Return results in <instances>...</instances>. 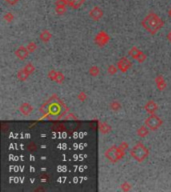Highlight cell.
Instances as JSON below:
<instances>
[{
    "instance_id": "1",
    "label": "cell",
    "mask_w": 171,
    "mask_h": 192,
    "mask_svg": "<svg viewBox=\"0 0 171 192\" xmlns=\"http://www.w3.org/2000/svg\"><path fill=\"white\" fill-rule=\"evenodd\" d=\"M141 25L143 26V28L145 30H147L150 34H155L163 27L164 21L158 16L156 13L151 12L142 20Z\"/></svg>"
},
{
    "instance_id": "2",
    "label": "cell",
    "mask_w": 171,
    "mask_h": 192,
    "mask_svg": "<svg viewBox=\"0 0 171 192\" xmlns=\"http://www.w3.org/2000/svg\"><path fill=\"white\" fill-rule=\"evenodd\" d=\"M130 155L132 156L133 159L138 161V162H142V161H144L148 157L149 150L146 146H144L143 143L138 142L133 146L131 150H130Z\"/></svg>"
},
{
    "instance_id": "3",
    "label": "cell",
    "mask_w": 171,
    "mask_h": 192,
    "mask_svg": "<svg viewBox=\"0 0 171 192\" xmlns=\"http://www.w3.org/2000/svg\"><path fill=\"white\" fill-rule=\"evenodd\" d=\"M104 155L109 161L115 163V162H117V161L121 160L124 157L125 151L122 150L119 146L114 145V146H111V147H109L106 151H105Z\"/></svg>"
},
{
    "instance_id": "4",
    "label": "cell",
    "mask_w": 171,
    "mask_h": 192,
    "mask_svg": "<svg viewBox=\"0 0 171 192\" xmlns=\"http://www.w3.org/2000/svg\"><path fill=\"white\" fill-rule=\"evenodd\" d=\"M162 123H163V121L155 114H150L149 117L145 120V125L152 131L157 130L160 126L162 125Z\"/></svg>"
},
{
    "instance_id": "5",
    "label": "cell",
    "mask_w": 171,
    "mask_h": 192,
    "mask_svg": "<svg viewBox=\"0 0 171 192\" xmlns=\"http://www.w3.org/2000/svg\"><path fill=\"white\" fill-rule=\"evenodd\" d=\"M117 67L121 72L125 73L128 71V69L131 67V61L127 57H122L118 60L117 62Z\"/></svg>"
},
{
    "instance_id": "6",
    "label": "cell",
    "mask_w": 171,
    "mask_h": 192,
    "mask_svg": "<svg viewBox=\"0 0 171 192\" xmlns=\"http://www.w3.org/2000/svg\"><path fill=\"white\" fill-rule=\"evenodd\" d=\"M103 14H104L103 10L101 8H100L99 6H95V7H93L91 10H90L89 16L92 20H94V21H99V20L102 18Z\"/></svg>"
},
{
    "instance_id": "7",
    "label": "cell",
    "mask_w": 171,
    "mask_h": 192,
    "mask_svg": "<svg viewBox=\"0 0 171 192\" xmlns=\"http://www.w3.org/2000/svg\"><path fill=\"white\" fill-rule=\"evenodd\" d=\"M110 37L107 35L106 32L104 31H101L97 34V36L95 37V43L99 46H104V45H106L109 41Z\"/></svg>"
},
{
    "instance_id": "8",
    "label": "cell",
    "mask_w": 171,
    "mask_h": 192,
    "mask_svg": "<svg viewBox=\"0 0 171 192\" xmlns=\"http://www.w3.org/2000/svg\"><path fill=\"white\" fill-rule=\"evenodd\" d=\"M29 51L26 46H19L16 50H15V55H16V57L20 60H24L28 57L29 55Z\"/></svg>"
},
{
    "instance_id": "9",
    "label": "cell",
    "mask_w": 171,
    "mask_h": 192,
    "mask_svg": "<svg viewBox=\"0 0 171 192\" xmlns=\"http://www.w3.org/2000/svg\"><path fill=\"white\" fill-rule=\"evenodd\" d=\"M33 110H34L33 106L28 102H24L19 106V111L21 112V114H23L25 116L30 115L33 112Z\"/></svg>"
},
{
    "instance_id": "10",
    "label": "cell",
    "mask_w": 171,
    "mask_h": 192,
    "mask_svg": "<svg viewBox=\"0 0 171 192\" xmlns=\"http://www.w3.org/2000/svg\"><path fill=\"white\" fill-rule=\"evenodd\" d=\"M144 109L146 110L149 114H154L155 112H156V110L158 109V105L155 101L149 100L148 102L144 105Z\"/></svg>"
},
{
    "instance_id": "11",
    "label": "cell",
    "mask_w": 171,
    "mask_h": 192,
    "mask_svg": "<svg viewBox=\"0 0 171 192\" xmlns=\"http://www.w3.org/2000/svg\"><path fill=\"white\" fill-rule=\"evenodd\" d=\"M55 12L59 15H62L66 12V4H65L61 0H57L56 4H55Z\"/></svg>"
},
{
    "instance_id": "12",
    "label": "cell",
    "mask_w": 171,
    "mask_h": 192,
    "mask_svg": "<svg viewBox=\"0 0 171 192\" xmlns=\"http://www.w3.org/2000/svg\"><path fill=\"white\" fill-rule=\"evenodd\" d=\"M155 83H156L157 89L160 90V91H163L166 88V82H165V79L163 78L162 75H157L156 78H155Z\"/></svg>"
},
{
    "instance_id": "13",
    "label": "cell",
    "mask_w": 171,
    "mask_h": 192,
    "mask_svg": "<svg viewBox=\"0 0 171 192\" xmlns=\"http://www.w3.org/2000/svg\"><path fill=\"white\" fill-rule=\"evenodd\" d=\"M39 38H40V40H41L42 42L46 43V42H48V41H50V40H51V38H52V33L50 32V31H48V30H43V31L40 32Z\"/></svg>"
},
{
    "instance_id": "14",
    "label": "cell",
    "mask_w": 171,
    "mask_h": 192,
    "mask_svg": "<svg viewBox=\"0 0 171 192\" xmlns=\"http://www.w3.org/2000/svg\"><path fill=\"white\" fill-rule=\"evenodd\" d=\"M149 130L150 129L147 127L146 125H142L137 129L136 133H137L138 136H140V137H146V136L149 134Z\"/></svg>"
},
{
    "instance_id": "15",
    "label": "cell",
    "mask_w": 171,
    "mask_h": 192,
    "mask_svg": "<svg viewBox=\"0 0 171 192\" xmlns=\"http://www.w3.org/2000/svg\"><path fill=\"white\" fill-rule=\"evenodd\" d=\"M99 129H100V132L103 133V134H107L111 131V126H109L107 123L105 122H99Z\"/></svg>"
},
{
    "instance_id": "16",
    "label": "cell",
    "mask_w": 171,
    "mask_h": 192,
    "mask_svg": "<svg viewBox=\"0 0 171 192\" xmlns=\"http://www.w3.org/2000/svg\"><path fill=\"white\" fill-rule=\"evenodd\" d=\"M140 52H141V50H139L137 47H132L131 49L129 50L128 54H129V56H130V57H132L133 59H136V60H137V58H138V56H139Z\"/></svg>"
},
{
    "instance_id": "17",
    "label": "cell",
    "mask_w": 171,
    "mask_h": 192,
    "mask_svg": "<svg viewBox=\"0 0 171 192\" xmlns=\"http://www.w3.org/2000/svg\"><path fill=\"white\" fill-rule=\"evenodd\" d=\"M84 3V0H70V2H69V6H71L72 8L74 9H77L79 8L81 5Z\"/></svg>"
},
{
    "instance_id": "18",
    "label": "cell",
    "mask_w": 171,
    "mask_h": 192,
    "mask_svg": "<svg viewBox=\"0 0 171 192\" xmlns=\"http://www.w3.org/2000/svg\"><path fill=\"white\" fill-rule=\"evenodd\" d=\"M28 76H29V74L25 72L23 69L19 70L17 72V79L20 80V81H25V80L28 78Z\"/></svg>"
},
{
    "instance_id": "19",
    "label": "cell",
    "mask_w": 171,
    "mask_h": 192,
    "mask_svg": "<svg viewBox=\"0 0 171 192\" xmlns=\"http://www.w3.org/2000/svg\"><path fill=\"white\" fill-rule=\"evenodd\" d=\"M110 109H111L112 111H114V112H117V111H119L120 109H121V104H120V102H118V101H112L111 103H110Z\"/></svg>"
},
{
    "instance_id": "20",
    "label": "cell",
    "mask_w": 171,
    "mask_h": 192,
    "mask_svg": "<svg viewBox=\"0 0 171 192\" xmlns=\"http://www.w3.org/2000/svg\"><path fill=\"white\" fill-rule=\"evenodd\" d=\"M23 70H24V71L26 72V73H28V74L30 75V74L34 73V71H35V66H34L32 63H27V64L23 67Z\"/></svg>"
},
{
    "instance_id": "21",
    "label": "cell",
    "mask_w": 171,
    "mask_h": 192,
    "mask_svg": "<svg viewBox=\"0 0 171 192\" xmlns=\"http://www.w3.org/2000/svg\"><path fill=\"white\" fill-rule=\"evenodd\" d=\"M100 73V69L98 66H96V65H93V66H91L89 68V74L91 75V76H98Z\"/></svg>"
},
{
    "instance_id": "22",
    "label": "cell",
    "mask_w": 171,
    "mask_h": 192,
    "mask_svg": "<svg viewBox=\"0 0 171 192\" xmlns=\"http://www.w3.org/2000/svg\"><path fill=\"white\" fill-rule=\"evenodd\" d=\"M27 49H28V51L30 52V53H33V52H35L36 51V49H37V45H36V43L35 42H33V41H30L28 44H27Z\"/></svg>"
},
{
    "instance_id": "23",
    "label": "cell",
    "mask_w": 171,
    "mask_h": 192,
    "mask_svg": "<svg viewBox=\"0 0 171 192\" xmlns=\"http://www.w3.org/2000/svg\"><path fill=\"white\" fill-rule=\"evenodd\" d=\"M118 70H119L118 67L115 66V65H109L108 68H107V72H108V74H110V75H114V74L117 73Z\"/></svg>"
},
{
    "instance_id": "24",
    "label": "cell",
    "mask_w": 171,
    "mask_h": 192,
    "mask_svg": "<svg viewBox=\"0 0 171 192\" xmlns=\"http://www.w3.org/2000/svg\"><path fill=\"white\" fill-rule=\"evenodd\" d=\"M64 79H65V76H64V74L62 72H59L57 73V76H56V79H55V82L58 83V84H61L63 81H64Z\"/></svg>"
},
{
    "instance_id": "25",
    "label": "cell",
    "mask_w": 171,
    "mask_h": 192,
    "mask_svg": "<svg viewBox=\"0 0 171 192\" xmlns=\"http://www.w3.org/2000/svg\"><path fill=\"white\" fill-rule=\"evenodd\" d=\"M57 73H58V71H56V70H50V71L48 72V78L51 79L52 81H55V79H56V76H57Z\"/></svg>"
},
{
    "instance_id": "26",
    "label": "cell",
    "mask_w": 171,
    "mask_h": 192,
    "mask_svg": "<svg viewBox=\"0 0 171 192\" xmlns=\"http://www.w3.org/2000/svg\"><path fill=\"white\" fill-rule=\"evenodd\" d=\"M4 19H5V21H7V22H12L13 21V19H14V15L11 13V12H8L4 15Z\"/></svg>"
},
{
    "instance_id": "27",
    "label": "cell",
    "mask_w": 171,
    "mask_h": 192,
    "mask_svg": "<svg viewBox=\"0 0 171 192\" xmlns=\"http://www.w3.org/2000/svg\"><path fill=\"white\" fill-rule=\"evenodd\" d=\"M121 189H122L123 191H128V190L131 189V185H130L128 182H124V183H122V185H121Z\"/></svg>"
},
{
    "instance_id": "28",
    "label": "cell",
    "mask_w": 171,
    "mask_h": 192,
    "mask_svg": "<svg viewBox=\"0 0 171 192\" xmlns=\"http://www.w3.org/2000/svg\"><path fill=\"white\" fill-rule=\"evenodd\" d=\"M145 59H146V54H144V53L141 51V52H140V54H139L138 58H137V61L141 63V62H143V61H144Z\"/></svg>"
},
{
    "instance_id": "29",
    "label": "cell",
    "mask_w": 171,
    "mask_h": 192,
    "mask_svg": "<svg viewBox=\"0 0 171 192\" xmlns=\"http://www.w3.org/2000/svg\"><path fill=\"white\" fill-rule=\"evenodd\" d=\"M78 99H79L80 101H85V100L87 99L86 93H85V92H80V93L78 94Z\"/></svg>"
},
{
    "instance_id": "30",
    "label": "cell",
    "mask_w": 171,
    "mask_h": 192,
    "mask_svg": "<svg viewBox=\"0 0 171 192\" xmlns=\"http://www.w3.org/2000/svg\"><path fill=\"white\" fill-rule=\"evenodd\" d=\"M119 147L121 148L122 150L126 151V149L128 148V144H127V142H125V141H123V142H121V143H120Z\"/></svg>"
},
{
    "instance_id": "31",
    "label": "cell",
    "mask_w": 171,
    "mask_h": 192,
    "mask_svg": "<svg viewBox=\"0 0 171 192\" xmlns=\"http://www.w3.org/2000/svg\"><path fill=\"white\" fill-rule=\"evenodd\" d=\"M5 1H6L7 4H9V5H11V6H13V5H16V4L18 3L19 0H5Z\"/></svg>"
},
{
    "instance_id": "32",
    "label": "cell",
    "mask_w": 171,
    "mask_h": 192,
    "mask_svg": "<svg viewBox=\"0 0 171 192\" xmlns=\"http://www.w3.org/2000/svg\"><path fill=\"white\" fill-rule=\"evenodd\" d=\"M166 37H167V40H168V41L171 42V31L168 32V34H167V36H166Z\"/></svg>"
},
{
    "instance_id": "33",
    "label": "cell",
    "mask_w": 171,
    "mask_h": 192,
    "mask_svg": "<svg viewBox=\"0 0 171 192\" xmlns=\"http://www.w3.org/2000/svg\"><path fill=\"white\" fill-rule=\"evenodd\" d=\"M168 13H169V15H170V16H171V9L169 10V12H168Z\"/></svg>"
}]
</instances>
